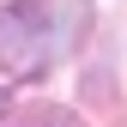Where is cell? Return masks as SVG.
Returning <instances> with one entry per match:
<instances>
[{"label":"cell","instance_id":"3","mask_svg":"<svg viewBox=\"0 0 127 127\" xmlns=\"http://www.w3.org/2000/svg\"><path fill=\"white\" fill-rule=\"evenodd\" d=\"M0 115H6V91H0Z\"/></svg>","mask_w":127,"mask_h":127},{"label":"cell","instance_id":"2","mask_svg":"<svg viewBox=\"0 0 127 127\" xmlns=\"http://www.w3.org/2000/svg\"><path fill=\"white\" fill-rule=\"evenodd\" d=\"M18 127H79V115H73V109H55V103H42V109H30Z\"/></svg>","mask_w":127,"mask_h":127},{"label":"cell","instance_id":"1","mask_svg":"<svg viewBox=\"0 0 127 127\" xmlns=\"http://www.w3.org/2000/svg\"><path fill=\"white\" fill-rule=\"evenodd\" d=\"M85 30V0H18L0 12V67L12 79L49 73Z\"/></svg>","mask_w":127,"mask_h":127}]
</instances>
